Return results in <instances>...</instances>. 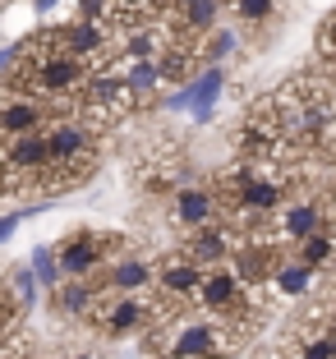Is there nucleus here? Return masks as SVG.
<instances>
[{
	"label": "nucleus",
	"instance_id": "19",
	"mask_svg": "<svg viewBox=\"0 0 336 359\" xmlns=\"http://www.w3.org/2000/svg\"><path fill=\"white\" fill-rule=\"evenodd\" d=\"M235 46H240V37H235V28H212L208 32V46H203V60H226V55H235Z\"/></svg>",
	"mask_w": 336,
	"mask_h": 359
},
{
	"label": "nucleus",
	"instance_id": "17",
	"mask_svg": "<svg viewBox=\"0 0 336 359\" xmlns=\"http://www.w3.org/2000/svg\"><path fill=\"white\" fill-rule=\"evenodd\" d=\"M166 5H175V0H116L120 10V28H134V23H152L166 14Z\"/></svg>",
	"mask_w": 336,
	"mask_h": 359
},
{
	"label": "nucleus",
	"instance_id": "4",
	"mask_svg": "<svg viewBox=\"0 0 336 359\" xmlns=\"http://www.w3.org/2000/svg\"><path fill=\"white\" fill-rule=\"evenodd\" d=\"M60 267L65 276H97L106 263H111V249H106V231H69L60 244Z\"/></svg>",
	"mask_w": 336,
	"mask_h": 359
},
{
	"label": "nucleus",
	"instance_id": "9",
	"mask_svg": "<svg viewBox=\"0 0 336 359\" xmlns=\"http://www.w3.org/2000/svg\"><path fill=\"white\" fill-rule=\"evenodd\" d=\"M203 276H208V267H203L199 258H175V263H166L157 272V290L170 299V304H180V299H199Z\"/></svg>",
	"mask_w": 336,
	"mask_h": 359
},
{
	"label": "nucleus",
	"instance_id": "21",
	"mask_svg": "<svg viewBox=\"0 0 336 359\" xmlns=\"http://www.w3.org/2000/svg\"><path fill=\"white\" fill-rule=\"evenodd\" d=\"M19 222H23V208L5 212V222H0V240H14V231H19Z\"/></svg>",
	"mask_w": 336,
	"mask_h": 359
},
{
	"label": "nucleus",
	"instance_id": "6",
	"mask_svg": "<svg viewBox=\"0 0 336 359\" xmlns=\"http://www.w3.org/2000/svg\"><path fill=\"white\" fill-rule=\"evenodd\" d=\"M244 295H249V276L240 272V267H208V276H203V290H199V304L208 309V313H231V309L244 304Z\"/></svg>",
	"mask_w": 336,
	"mask_h": 359
},
{
	"label": "nucleus",
	"instance_id": "2",
	"mask_svg": "<svg viewBox=\"0 0 336 359\" xmlns=\"http://www.w3.org/2000/svg\"><path fill=\"white\" fill-rule=\"evenodd\" d=\"M221 93H226V69H221V65H212V69H203L199 79L180 83L175 93L166 97V111H189L199 125H208V120L217 116Z\"/></svg>",
	"mask_w": 336,
	"mask_h": 359
},
{
	"label": "nucleus",
	"instance_id": "8",
	"mask_svg": "<svg viewBox=\"0 0 336 359\" xmlns=\"http://www.w3.org/2000/svg\"><path fill=\"white\" fill-rule=\"evenodd\" d=\"M221 212V198L212 189H199V184H184V189L175 194V208H170V217H175V226H184V231H203V226L217 222Z\"/></svg>",
	"mask_w": 336,
	"mask_h": 359
},
{
	"label": "nucleus",
	"instance_id": "20",
	"mask_svg": "<svg viewBox=\"0 0 336 359\" xmlns=\"http://www.w3.org/2000/svg\"><path fill=\"white\" fill-rule=\"evenodd\" d=\"M300 359H336V337L327 332V337L309 341V346H304V355H300Z\"/></svg>",
	"mask_w": 336,
	"mask_h": 359
},
{
	"label": "nucleus",
	"instance_id": "10",
	"mask_svg": "<svg viewBox=\"0 0 336 359\" xmlns=\"http://www.w3.org/2000/svg\"><path fill=\"white\" fill-rule=\"evenodd\" d=\"M51 299L60 318H97V309H102V290L93 285V276H65L51 290Z\"/></svg>",
	"mask_w": 336,
	"mask_h": 359
},
{
	"label": "nucleus",
	"instance_id": "14",
	"mask_svg": "<svg viewBox=\"0 0 336 359\" xmlns=\"http://www.w3.org/2000/svg\"><path fill=\"white\" fill-rule=\"evenodd\" d=\"M314 272H318V267L304 263V258H300V263H281L276 276H272V290L285 295V299H304L309 290H314Z\"/></svg>",
	"mask_w": 336,
	"mask_h": 359
},
{
	"label": "nucleus",
	"instance_id": "15",
	"mask_svg": "<svg viewBox=\"0 0 336 359\" xmlns=\"http://www.w3.org/2000/svg\"><path fill=\"white\" fill-rule=\"evenodd\" d=\"M125 79H129V88H134V97L143 102L147 93H157V88L166 83V69H161V60H129Z\"/></svg>",
	"mask_w": 336,
	"mask_h": 359
},
{
	"label": "nucleus",
	"instance_id": "7",
	"mask_svg": "<svg viewBox=\"0 0 336 359\" xmlns=\"http://www.w3.org/2000/svg\"><path fill=\"white\" fill-rule=\"evenodd\" d=\"M97 327L106 332V337H129V332H143L147 327V318H152V309L143 304V299H134V295H125L120 290V299H106L102 309H97Z\"/></svg>",
	"mask_w": 336,
	"mask_h": 359
},
{
	"label": "nucleus",
	"instance_id": "18",
	"mask_svg": "<svg viewBox=\"0 0 336 359\" xmlns=\"http://www.w3.org/2000/svg\"><path fill=\"white\" fill-rule=\"evenodd\" d=\"M226 10L240 23H253V28H258V23H267L276 14V0H226Z\"/></svg>",
	"mask_w": 336,
	"mask_h": 359
},
{
	"label": "nucleus",
	"instance_id": "12",
	"mask_svg": "<svg viewBox=\"0 0 336 359\" xmlns=\"http://www.w3.org/2000/svg\"><path fill=\"white\" fill-rule=\"evenodd\" d=\"M231 249H240V244H235V235L226 231V226H203V231H194V240H189V258H199L203 267H217V263H226V258H231Z\"/></svg>",
	"mask_w": 336,
	"mask_h": 359
},
{
	"label": "nucleus",
	"instance_id": "3",
	"mask_svg": "<svg viewBox=\"0 0 336 359\" xmlns=\"http://www.w3.org/2000/svg\"><path fill=\"white\" fill-rule=\"evenodd\" d=\"M332 226V217H327V198H309V194H300V198H290L281 212H276V240L281 244H304L309 235L327 231Z\"/></svg>",
	"mask_w": 336,
	"mask_h": 359
},
{
	"label": "nucleus",
	"instance_id": "23",
	"mask_svg": "<svg viewBox=\"0 0 336 359\" xmlns=\"http://www.w3.org/2000/svg\"><path fill=\"white\" fill-rule=\"evenodd\" d=\"M74 359H97V355H74Z\"/></svg>",
	"mask_w": 336,
	"mask_h": 359
},
{
	"label": "nucleus",
	"instance_id": "22",
	"mask_svg": "<svg viewBox=\"0 0 336 359\" xmlns=\"http://www.w3.org/2000/svg\"><path fill=\"white\" fill-rule=\"evenodd\" d=\"M28 5H32V14H55L65 0H28Z\"/></svg>",
	"mask_w": 336,
	"mask_h": 359
},
{
	"label": "nucleus",
	"instance_id": "5",
	"mask_svg": "<svg viewBox=\"0 0 336 359\" xmlns=\"http://www.w3.org/2000/svg\"><path fill=\"white\" fill-rule=\"evenodd\" d=\"M51 143V161H97V129L93 120H74V116H55L46 129Z\"/></svg>",
	"mask_w": 336,
	"mask_h": 359
},
{
	"label": "nucleus",
	"instance_id": "13",
	"mask_svg": "<svg viewBox=\"0 0 336 359\" xmlns=\"http://www.w3.org/2000/svg\"><path fill=\"white\" fill-rule=\"evenodd\" d=\"M221 10H226V0H189V5H180V28L189 37H208L221 23Z\"/></svg>",
	"mask_w": 336,
	"mask_h": 359
},
{
	"label": "nucleus",
	"instance_id": "11",
	"mask_svg": "<svg viewBox=\"0 0 336 359\" xmlns=\"http://www.w3.org/2000/svg\"><path fill=\"white\" fill-rule=\"evenodd\" d=\"M152 285H157V267L147 258H111L106 263V290L138 295V290H152Z\"/></svg>",
	"mask_w": 336,
	"mask_h": 359
},
{
	"label": "nucleus",
	"instance_id": "1",
	"mask_svg": "<svg viewBox=\"0 0 336 359\" xmlns=\"http://www.w3.org/2000/svg\"><path fill=\"white\" fill-rule=\"evenodd\" d=\"M60 116L46 97L28 93V88H10L5 83V106H0V134L19 138V134H42L51 129V120Z\"/></svg>",
	"mask_w": 336,
	"mask_h": 359
},
{
	"label": "nucleus",
	"instance_id": "16",
	"mask_svg": "<svg viewBox=\"0 0 336 359\" xmlns=\"http://www.w3.org/2000/svg\"><path fill=\"white\" fill-rule=\"evenodd\" d=\"M32 272H37V281H42V290H55V285L65 281V267H60V249L55 244H37L32 249Z\"/></svg>",
	"mask_w": 336,
	"mask_h": 359
}]
</instances>
